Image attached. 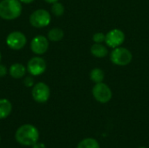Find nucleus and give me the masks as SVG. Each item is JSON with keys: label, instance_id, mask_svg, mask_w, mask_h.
I'll return each mask as SVG.
<instances>
[{"label": "nucleus", "instance_id": "9b49d317", "mask_svg": "<svg viewBox=\"0 0 149 148\" xmlns=\"http://www.w3.org/2000/svg\"><path fill=\"white\" fill-rule=\"evenodd\" d=\"M26 71H27V69L24 65H22L20 63H15L10 65V67L9 69V73L11 78H13L15 79H18L24 78L25 76Z\"/></svg>", "mask_w": 149, "mask_h": 148}, {"label": "nucleus", "instance_id": "a211bd4d", "mask_svg": "<svg viewBox=\"0 0 149 148\" xmlns=\"http://www.w3.org/2000/svg\"><path fill=\"white\" fill-rule=\"evenodd\" d=\"M93 40L95 42V43H98V44H101L103 42H105L106 40V35L102 32H97L95 34H93Z\"/></svg>", "mask_w": 149, "mask_h": 148}, {"label": "nucleus", "instance_id": "2eb2a0df", "mask_svg": "<svg viewBox=\"0 0 149 148\" xmlns=\"http://www.w3.org/2000/svg\"><path fill=\"white\" fill-rule=\"evenodd\" d=\"M105 78V73L100 68H94L90 72V79L95 84L103 82Z\"/></svg>", "mask_w": 149, "mask_h": 148}, {"label": "nucleus", "instance_id": "f3484780", "mask_svg": "<svg viewBox=\"0 0 149 148\" xmlns=\"http://www.w3.org/2000/svg\"><path fill=\"white\" fill-rule=\"evenodd\" d=\"M52 12L56 17H61L65 12V7L61 3L56 2L52 5Z\"/></svg>", "mask_w": 149, "mask_h": 148}, {"label": "nucleus", "instance_id": "39448f33", "mask_svg": "<svg viewBox=\"0 0 149 148\" xmlns=\"http://www.w3.org/2000/svg\"><path fill=\"white\" fill-rule=\"evenodd\" d=\"M92 92H93V95L94 99L98 102L102 103V104L109 102L113 96L110 87L107 85L104 84L103 82L95 84Z\"/></svg>", "mask_w": 149, "mask_h": 148}, {"label": "nucleus", "instance_id": "5701e85b", "mask_svg": "<svg viewBox=\"0 0 149 148\" xmlns=\"http://www.w3.org/2000/svg\"><path fill=\"white\" fill-rule=\"evenodd\" d=\"M46 3H56V2H58V0H45Z\"/></svg>", "mask_w": 149, "mask_h": 148}, {"label": "nucleus", "instance_id": "a878e982", "mask_svg": "<svg viewBox=\"0 0 149 148\" xmlns=\"http://www.w3.org/2000/svg\"><path fill=\"white\" fill-rule=\"evenodd\" d=\"M0 141H1V137H0Z\"/></svg>", "mask_w": 149, "mask_h": 148}, {"label": "nucleus", "instance_id": "1a4fd4ad", "mask_svg": "<svg viewBox=\"0 0 149 148\" xmlns=\"http://www.w3.org/2000/svg\"><path fill=\"white\" fill-rule=\"evenodd\" d=\"M124 41H125V34L122 31L119 29H113L110 31H108L107 34L106 35L105 42L109 47L113 49L121 46Z\"/></svg>", "mask_w": 149, "mask_h": 148}, {"label": "nucleus", "instance_id": "393cba45", "mask_svg": "<svg viewBox=\"0 0 149 148\" xmlns=\"http://www.w3.org/2000/svg\"><path fill=\"white\" fill-rule=\"evenodd\" d=\"M139 148H147V147H139Z\"/></svg>", "mask_w": 149, "mask_h": 148}, {"label": "nucleus", "instance_id": "aec40b11", "mask_svg": "<svg viewBox=\"0 0 149 148\" xmlns=\"http://www.w3.org/2000/svg\"><path fill=\"white\" fill-rule=\"evenodd\" d=\"M8 72L7 67L3 65H0V78H3Z\"/></svg>", "mask_w": 149, "mask_h": 148}, {"label": "nucleus", "instance_id": "4be33fe9", "mask_svg": "<svg viewBox=\"0 0 149 148\" xmlns=\"http://www.w3.org/2000/svg\"><path fill=\"white\" fill-rule=\"evenodd\" d=\"M21 2V3H25V4H29L31 3L34 0H19Z\"/></svg>", "mask_w": 149, "mask_h": 148}, {"label": "nucleus", "instance_id": "0eeeda50", "mask_svg": "<svg viewBox=\"0 0 149 148\" xmlns=\"http://www.w3.org/2000/svg\"><path fill=\"white\" fill-rule=\"evenodd\" d=\"M26 43L27 38L21 31H12L6 38V44L11 50H21L25 46Z\"/></svg>", "mask_w": 149, "mask_h": 148}, {"label": "nucleus", "instance_id": "b1692460", "mask_svg": "<svg viewBox=\"0 0 149 148\" xmlns=\"http://www.w3.org/2000/svg\"><path fill=\"white\" fill-rule=\"evenodd\" d=\"M1 59H2V55H1V52H0V62H1Z\"/></svg>", "mask_w": 149, "mask_h": 148}, {"label": "nucleus", "instance_id": "f257e3e1", "mask_svg": "<svg viewBox=\"0 0 149 148\" xmlns=\"http://www.w3.org/2000/svg\"><path fill=\"white\" fill-rule=\"evenodd\" d=\"M17 142L24 147H32L38 141L39 133L36 126L31 124H24L19 126L15 133Z\"/></svg>", "mask_w": 149, "mask_h": 148}, {"label": "nucleus", "instance_id": "ddd939ff", "mask_svg": "<svg viewBox=\"0 0 149 148\" xmlns=\"http://www.w3.org/2000/svg\"><path fill=\"white\" fill-rule=\"evenodd\" d=\"M90 51H91L92 55H93L96 58H105L108 54L107 48L105 45H103L102 44H98V43L93 44L91 46Z\"/></svg>", "mask_w": 149, "mask_h": 148}, {"label": "nucleus", "instance_id": "6ab92c4d", "mask_svg": "<svg viewBox=\"0 0 149 148\" xmlns=\"http://www.w3.org/2000/svg\"><path fill=\"white\" fill-rule=\"evenodd\" d=\"M24 85L26 87H33V85H34V79H33L32 76L25 77L24 79Z\"/></svg>", "mask_w": 149, "mask_h": 148}, {"label": "nucleus", "instance_id": "9d476101", "mask_svg": "<svg viewBox=\"0 0 149 148\" xmlns=\"http://www.w3.org/2000/svg\"><path fill=\"white\" fill-rule=\"evenodd\" d=\"M48 40L49 39L43 35H38L35 38H33L31 42V51L37 55L45 54L49 48V41Z\"/></svg>", "mask_w": 149, "mask_h": 148}, {"label": "nucleus", "instance_id": "f8f14e48", "mask_svg": "<svg viewBox=\"0 0 149 148\" xmlns=\"http://www.w3.org/2000/svg\"><path fill=\"white\" fill-rule=\"evenodd\" d=\"M12 111V105L7 99H0V120L6 119Z\"/></svg>", "mask_w": 149, "mask_h": 148}, {"label": "nucleus", "instance_id": "4468645a", "mask_svg": "<svg viewBox=\"0 0 149 148\" xmlns=\"http://www.w3.org/2000/svg\"><path fill=\"white\" fill-rule=\"evenodd\" d=\"M63 38H64V31L62 29H60L58 27L51 29L47 34V38L52 42H58Z\"/></svg>", "mask_w": 149, "mask_h": 148}, {"label": "nucleus", "instance_id": "f03ea898", "mask_svg": "<svg viewBox=\"0 0 149 148\" xmlns=\"http://www.w3.org/2000/svg\"><path fill=\"white\" fill-rule=\"evenodd\" d=\"M22 13V4L19 0L0 1V17L4 20L17 18Z\"/></svg>", "mask_w": 149, "mask_h": 148}, {"label": "nucleus", "instance_id": "dca6fc26", "mask_svg": "<svg viewBox=\"0 0 149 148\" xmlns=\"http://www.w3.org/2000/svg\"><path fill=\"white\" fill-rule=\"evenodd\" d=\"M77 148H100L99 142L93 138L82 140L77 146Z\"/></svg>", "mask_w": 149, "mask_h": 148}, {"label": "nucleus", "instance_id": "7ed1b4c3", "mask_svg": "<svg viewBox=\"0 0 149 148\" xmlns=\"http://www.w3.org/2000/svg\"><path fill=\"white\" fill-rule=\"evenodd\" d=\"M110 59L113 62V64L119 65V66H125L131 63L133 59V55L129 50H127L125 47H117L114 48L111 54H110Z\"/></svg>", "mask_w": 149, "mask_h": 148}, {"label": "nucleus", "instance_id": "20e7f679", "mask_svg": "<svg viewBox=\"0 0 149 148\" xmlns=\"http://www.w3.org/2000/svg\"><path fill=\"white\" fill-rule=\"evenodd\" d=\"M51 19L50 13L44 9L36 10L30 16V23L35 28H44L48 26Z\"/></svg>", "mask_w": 149, "mask_h": 148}, {"label": "nucleus", "instance_id": "423d86ee", "mask_svg": "<svg viewBox=\"0 0 149 148\" xmlns=\"http://www.w3.org/2000/svg\"><path fill=\"white\" fill-rule=\"evenodd\" d=\"M51 95L50 87L44 82H38L33 85L31 90L32 99L38 103H45Z\"/></svg>", "mask_w": 149, "mask_h": 148}, {"label": "nucleus", "instance_id": "412c9836", "mask_svg": "<svg viewBox=\"0 0 149 148\" xmlns=\"http://www.w3.org/2000/svg\"><path fill=\"white\" fill-rule=\"evenodd\" d=\"M31 147L32 148H46V147H45V145L44 143L37 142V143H35Z\"/></svg>", "mask_w": 149, "mask_h": 148}, {"label": "nucleus", "instance_id": "6e6552de", "mask_svg": "<svg viewBox=\"0 0 149 148\" xmlns=\"http://www.w3.org/2000/svg\"><path fill=\"white\" fill-rule=\"evenodd\" d=\"M46 62L41 57L31 58L27 64V72L31 76H39L46 70Z\"/></svg>", "mask_w": 149, "mask_h": 148}]
</instances>
